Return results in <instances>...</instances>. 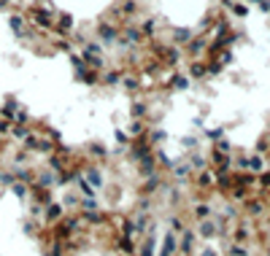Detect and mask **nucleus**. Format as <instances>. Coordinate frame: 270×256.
<instances>
[{
	"mask_svg": "<svg viewBox=\"0 0 270 256\" xmlns=\"http://www.w3.org/2000/svg\"><path fill=\"white\" fill-rule=\"evenodd\" d=\"M173 254H176V234H173V232H165V240H162L160 256H173Z\"/></svg>",
	"mask_w": 270,
	"mask_h": 256,
	"instance_id": "1",
	"label": "nucleus"
},
{
	"mask_svg": "<svg viewBox=\"0 0 270 256\" xmlns=\"http://www.w3.org/2000/svg\"><path fill=\"white\" fill-rule=\"evenodd\" d=\"M8 27H11V33H14L16 38H22V35H25V19H22L19 14H11V17H8Z\"/></svg>",
	"mask_w": 270,
	"mask_h": 256,
	"instance_id": "2",
	"label": "nucleus"
},
{
	"mask_svg": "<svg viewBox=\"0 0 270 256\" xmlns=\"http://www.w3.org/2000/svg\"><path fill=\"white\" fill-rule=\"evenodd\" d=\"M97 35H100V44H106V46L116 44V27H111V24H103Z\"/></svg>",
	"mask_w": 270,
	"mask_h": 256,
	"instance_id": "3",
	"label": "nucleus"
},
{
	"mask_svg": "<svg viewBox=\"0 0 270 256\" xmlns=\"http://www.w3.org/2000/svg\"><path fill=\"white\" fill-rule=\"evenodd\" d=\"M30 19L38 24V27H52V17H49V11H32Z\"/></svg>",
	"mask_w": 270,
	"mask_h": 256,
	"instance_id": "4",
	"label": "nucleus"
},
{
	"mask_svg": "<svg viewBox=\"0 0 270 256\" xmlns=\"http://www.w3.org/2000/svg\"><path fill=\"white\" fill-rule=\"evenodd\" d=\"M189 38H192V30H187V27L173 30V41H176V44H189Z\"/></svg>",
	"mask_w": 270,
	"mask_h": 256,
	"instance_id": "5",
	"label": "nucleus"
},
{
	"mask_svg": "<svg viewBox=\"0 0 270 256\" xmlns=\"http://www.w3.org/2000/svg\"><path fill=\"white\" fill-rule=\"evenodd\" d=\"M84 181H86V184H89V186H92V189H95V186H100V184H103V178H100V173H97V170H95V167H86V178H84Z\"/></svg>",
	"mask_w": 270,
	"mask_h": 256,
	"instance_id": "6",
	"label": "nucleus"
},
{
	"mask_svg": "<svg viewBox=\"0 0 270 256\" xmlns=\"http://www.w3.org/2000/svg\"><path fill=\"white\" fill-rule=\"evenodd\" d=\"M140 41H143V35L138 33V30H127V33H124V41H122V46H127V44H140Z\"/></svg>",
	"mask_w": 270,
	"mask_h": 256,
	"instance_id": "7",
	"label": "nucleus"
},
{
	"mask_svg": "<svg viewBox=\"0 0 270 256\" xmlns=\"http://www.w3.org/2000/svg\"><path fill=\"white\" fill-rule=\"evenodd\" d=\"M11 135H14L16 140H27V138H30V130H27L25 124H16V127H11Z\"/></svg>",
	"mask_w": 270,
	"mask_h": 256,
	"instance_id": "8",
	"label": "nucleus"
},
{
	"mask_svg": "<svg viewBox=\"0 0 270 256\" xmlns=\"http://www.w3.org/2000/svg\"><path fill=\"white\" fill-rule=\"evenodd\" d=\"M59 216H62V205H57V202H52V205L46 208V218H49V221H57Z\"/></svg>",
	"mask_w": 270,
	"mask_h": 256,
	"instance_id": "9",
	"label": "nucleus"
},
{
	"mask_svg": "<svg viewBox=\"0 0 270 256\" xmlns=\"http://www.w3.org/2000/svg\"><path fill=\"white\" fill-rule=\"evenodd\" d=\"M200 234H203V237H214V234H216V224L205 218V221L200 224Z\"/></svg>",
	"mask_w": 270,
	"mask_h": 256,
	"instance_id": "10",
	"label": "nucleus"
},
{
	"mask_svg": "<svg viewBox=\"0 0 270 256\" xmlns=\"http://www.w3.org/2000/svg\"><path fill=\"white\" fill-rule=\"evenodd\" d=\"M11 191H14V197H22V200H25V197H27V184L14 181V184H11Z\"/></svg>",
	"mask_w": 270,
	"mask_h": 256,
	"instance_id": "11",
	"label": "nucleus"
},
{
	"mask_svg": "<svg viewBox=\"0 0 270 256\" xmlns=\"http://www.w3.org/2000/svg\"><path fill=\"white\" fill-rule=\"evenodd\" d=\"M84 65H89V68H103V57H100V54H84Z\"/></svg>",
	"mask_w": 270,
	"mask_h": 256,
	"instance_id": "12",
	"label": "nucleus"
},
{
	"mask_svg": "<svg viewBox=\"0 0 270 256\" xmlns=\"http://www.w3.org/2000/svg\"><path fill=\"white\" fill-rule=\"evenodd\" d=\"M246 167H248V170H254V173H262V157H251V159H246Z\"/></svg>",
	"mask_w": 270,
	"mask_h": 256,
	"instance_id": "13",
	"label": "nucleus"
},
{
	"mask_svg": "<svg viewBox=\"0 0 270 256\" xmlns=\"http://www.w3.org/2000/svg\"><path fill=\"white\" fill-rule=\"evenodd\" d=\"M79 191H81V194H84V197H89V200H92V197H95V189H92V186L86 184L84 178H79Z\"/></svg>",
	"mask_w": 270,
	"mask_h": 256,
	"instance_id": "14",
	"label": "nucleus"
},
{
	"mask_svg": "<svg viewBox=\"0 0 270 256\" xmlns=\"http://www.w3.org/2000/svg\"><path fill=\"white\" fill-rule=\"evenodd\" d=\"M140 256H154V237H146L143 248H140Z\"/></svg>",
	"mask_w": 270,
	"mask_h": 256,
	"instance_id": "15",
	"label": "nucleus"
},
{
	"mask_svg": "<svg viewBox=\"0 0 270 256\" xmlns=\"http://www.w3.org/2000/svg\"><path fill=\"white\" fill-rule=\"evenodd\" d=\"M173 89H178V92H184V89H189V78H184V76H176V78H173Z\"/></svg>",
	"mask_w": 270,
	"mask_h": 256,
	"instance_id": "16",
	"label": "nucleus"
},
{
	"mask_svg": "<svg viewBox=\"0 0 270 256\" xmlns=\"http://www.w3.org/2000/svg\"><path fill=\"white\" fill-rule=\"evenodd\" d=\"M192 240H194V232H184V243H181L184 254H189V251H192Z\"/></svg>",
	"mask_w": 270,
	"mask_h": 256,
	"instance_id": "17",
	"label": "nucleus"
},
{
	"mask_svg": "<svg viewBox=\"0 0 270 256\" xmlns=\"http://www.w3.org/2000/svg\"><path fill=\"white\" fill-rule=\"evenodd\" d=\"M73 27V17L70 14H59V30H70Z\"/></svg>",
	"mask_w": 270,
	"mask_h": 256,
	"instance_id": "18",
	"label": "nucleus"
},
{
	"mask_svg": "<svg viewBox=\"0 0 270 256\" xmlns=\"http://www.w3.org/2000/svg\"><path fill=\"white\" fill-rule=\"evenodd\" d=\"M203 49H205V41H203V38H197V41H189V51H192V54H200Z\"/></svg>",
	"mask_w": 270,
	"mask_h": 256,
	"instance_id": "19",
	"label": "nucleus"
},
{
	"mask_svg": "<svg viewBox=\"0 0 270 256\" xmlns=\"http://www.w3.org/2000/svg\"><path fill=\"white\" fill-rule=\"evenodd\" d=\"M194 216H197V218H203V221H205V218L211 216V208H208V205H197V208H194Z\"/></svg>",
	"mask_w": 270,
	"mask_h": 256,
	"instance_id": "20",
	"label": "nucleus"
},
{
	"mask_svg": "<svg viewBox=\"0 0 270 256\" xmlns=\"http://www.w3.org/2000/svg\"><path fill=\"white\" fill-rule=\"evenodd\" d=\"M130 111H133L135 119H140V116L146 114V105H143V103H133V108H130Z\"/></svg>",
	"mask_w": 270,
	"mask_h": 256,
	"instance_id": "21",
	"label": "nucleus"
},
{
	"mask_svg": "<svg viewBox=\"0 0 270 256\" xmlns=\"http://www.w3.org/2000/svg\"><path fill=\"white\" fill-rule=\"evenodd\" d=\"M119 78H122V73H119V70H111V73H106V78H103V81H106V84H116Z\"/></svg>",
	"mask_w": 270,
	"mask_h": 256,
	"instance_id": "22",
	"label": "nucleus"
},
{
	"mask_svg": "<svg viewBox=\"0 0 270 256\" xmlns=\"http://www.w3.org/2000/svg\"><path fill=\"white\" fill-rule=\"evenodd\" d=\"M154 30H157V22H154V19H146V22H143V35H151Z\"/></svg>",
	"mask_w": 270,
	"mask_h": 256,
	"instance_id": "23",
	"label": "nucleus"
},
{
	"mask_svg": "<svg viewBox=\"0 0 270 256\" xmlns=\"http://www.w3.org/2000/svg\"><path fill=\"white\" fill-rule=\"evenodd\" d=\"M192 76H194V78H203V76H205V65L194 62V65H192Z\"/></svg>",
	"mask_w": 270,
	"mask_h": 256,
	"instance_id": "24",
	"label": "nucleus"
},
{
	"mask_svg": "<svg viewBox=\"0 0 270 256\" xmlns=\"http://www.w3.org/2000/svg\"><path fill=\"white\" fill-rule=\"evenodd\" d=\"M157 186H160V178L157 175H151V181H146V186H143V191H154Z\"/></svg>",
	"mask_w": 270,
	"mask_h": 256,
	"instance_id": "25",
	"label": "nucleus"
},
{
	"mask_svg": "<svg viewBox=\"0 0 270 256\" xmlns=\"http://www.w3.org/2000/svg\"><path fill=\"white\" fill-rule=\"evenodd\" d=\"M216 151H219V154H230L232 146H230L227 140H219V143H216Z\"/></svg>",
	"mask_w": 270,
	"mask_h": 256,
	"instance_id": "26",
	"label": "nucleus"
},
{
	"mask_svg": "<svg viewBox=\"0 0 270 256\" xmlns=\"http://www.w3.org/2000/svg\"><path fill=\"white\" fill-rule=\"evenodd\" d=\"M143 132V121H133L130 124V135H140Z\"/></svg>",
	"mask_w": 270,
	"mask_h": 256,
	"instance_id": "27",
	"label": "nucleus"
},
{
	"mask_svg": "<svg viewBox=\"0 0 270 256\" xmlns=\"http://www.w3.org/2000/svg\"><path fill=\"white\" fill-rule=\"evenodd\" d=\"M221 135H224V130H221V127H216V130H208V138H211V140H221Z\"/></svg>",
	"mask_w": 270,
	"mask_h": 256,
	"instance_id": "28",
	"label": "nucleus"
},
{
	"mask_svg": "<svg viewBox=\"0 0 270 256\" xmlns=\"http://www.w3.org/2000/svg\"><path fill=\"white\" fill-rule=\"evenodd\" d=\"M173 173H176L178 178H187V173H189V164H178V167L173 170Z\"/></svg>",
	"mask_w": 270,
	"mask_h": 256,
	"instance_id": "29",
	"label": "nucleus"
},
{
	"mask_svg": "<svg viewBox=\"0 0 270 256\" xmlns=\"http://www.w3.org/2000/svg\"><path fill=\"white\" fill-rule=\"evenodd\" d=\"M248 213H254V216L262 213V202H248Z\"/></svg>",
	"mask_w": 270,
	"mask_h": 256,
	"instance_id": "30",
	"label": "nucleus"
},
{
	"mask_svg": "<svg viewBox=\"0 0 270 256\" xmlns=\"http://www.w3.org/2000/svg\"><path fill=\"white\" fill-rule=\"evenodd\" d=\"M232 11H235L238 17H246V14H248V8H246V6H241V3H235V6H232Z\"/></svg>",
	"mask_w": 270,
	"mask_h": 256,
	"instance_id": "31",
	"label": "nucleus"
},
{
	"mask_svg": "<svg viewBox=\"0 0 270 256\" xmlns=\"http://www.w3.org/2000/svg\"><path fill=\"white\" fill-rule=\"evenodd\" d=\"M5 132H11V121L0 119V135H5Z\"/></svg>",
	"mask_w": 270,
	"mask_h": 256,
	"instance_id": "32",
	"label": "nucleus"
},
{
	"mask_svg": "<svg viewBox=\"0 0 270 256\" xmlns=\"http://www.w3.org/2000/svg\"><path fill=\"white\" fill-rule=\"evenodd\" d=\"M124 89H138V81L135 78H124Z\"/></svg>",
	"mask_w": 270,
	"mask_h": 256,
	"instance_id": "33",
	"label": "nucleus"
},
{
	"mask_svg": "<svg viewBox=\"0 0 270 256\" xmlns=\"http://www.w3.org/2000/svg\"><path fill=\"white\" fill-rule=\"evenodd\" d=\"M151 140H157V143H160V140H165V132H162V130L151 132Z\"/></svg>",
	"mask_w": 270,
	"mask_h": 256,
	"instance_id": "34",
	"label": "nucleus"
},
{
	"mask_svg": "<svg viewBox=\"0 0 270 256\" xmlns=\"http://www.w3.org/2000/svg\"><path fill=\"white\" fill-rule=\"evenodd\" d=\"M230 62H232V54H230V51H224V54H221V65H230Z\"/></svg>",
	"mask_w": 270,
	"mask_h": 256,
	"instance_id": "35",
	"label": "nucleus"
},
{
	"mask_svg": "<svg viewBox=\"0 0 270 256\" xmlns=\"http://www.w3.org/2000/svg\"><path fill=\"white\" fill-rule=\"evenodd\" d=\"M184 146H187V148H194V146H197V140H192V138H184Z\"/></svg>",
	"mask_w": 270,
	"mask_h": 256,
	"instance_id": "36",
	"label": "nucleus"
},
{
	"mask_svg": "<svg viewBox=\"0 0 270 256\" xmlns=\"http://www.w3.org/2000/svg\"><path fill=\"white\" fill-rule=\"evenodd\" d=\"M92 154H95V157H103V154H106V148H100V146H92Z\"/></svg>",
	"mask_w": 270,
	"mask_h": 256,
	"instance_id": "37",
	"label": "nucleus"
},
{
	"mask_svg": "<svg viewBox=\"0 0 270 256\" xmlns=\"http://www.w3.org/2000/svg\"><path fill=\"white\" fill-rule=\"evenodd\" d=\"M259 184H262V186H270V173H265L262 178H259Z\"/></svg>",
	"mask_w": 270,
	"mask_h": 256,
	"instance_id": "38",
	"label": "nucleus"
},
{
	"mask_svg": "<svg viewBox=\"0 0 270 256\" xmlns=\"http://www.w3.org/2000/svg\"><path fill=\"white\" fill-rule=\"evenodd\" d=\"M200 256H216V251H214V248H205V251H203V254H200Z\"/></svg>",
	"mask_w": 270,
	"mask_h": 256,
	"instance_id": "39",
	"label": "nucleus"
}]
</instances>
